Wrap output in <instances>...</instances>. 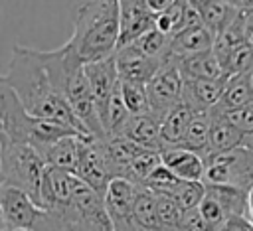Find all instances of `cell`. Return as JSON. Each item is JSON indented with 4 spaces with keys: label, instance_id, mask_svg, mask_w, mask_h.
I'll return each mask as SVG.
<instances>
[{
    "label": "cell",
    "instance_id": "cell-24",
    "mask_svg": "<svg viewBox=\"0 0 253 231\" xmlns=\"http://www.w3.org/2000/svg\"><path fill=\"white\" fill-rule=\"evenodd\" d=\"M81 136L83 134H67L63 138H59L57 142H53L43 158L49 166L59 168V170H67L73 172L77 170V162H79V148H81Z\"/></svg>",
    "mask_w": 253,
    "mask_h": 231
},
{
    "label": "cell",
    "instance_id": "cell-23",
    "mask_svg": "<svg viewBox=\"0 0 253 231\" xmlns=\"http://www.w3.org/2000/svg\"><path fill=\"white\" fill-rule=\"evenodd\" d=\"M245 132L239 130L233 122H229L223 115L211 113V130H210V150L208 154L229 152L243 146Z\"/></svg>",
    "mask_w": 253,
    "mask_h": 231
},
{
    "label": "cell",
    "instance_id": "cell-7",
    "mask_svg": "<svg viewBox=\"0 0 253 231\" xmlns=\"http://www.w3.org/2000/svg\"><path fill=\"white\" fill-rule=\"evenodd\" d=\"M53 213L61 217L67 231H113L105 195L95 192L83 180L75 188L71 201Z\"/></svg>",
    "mask_w": 253,
    "mask_h": 231
},
{
    "label": "cell",
    "instance_id": "cell-25",
    "mask_svg": "<svg viewBox=\"0 0 253 231\" xmlns=\"http://www.w3.org/2000/svg\"><path fill=\"white\" fill-rule=\"evenodd\" d=\"M253 103V81L251 73H239V75H229L223 87V95L219 105L213 111H229V109H239L247 107Z\"/></svg>",
    "mask_w": 253,
    "mask_h": 231
},
{
    "label": "cell",
    "instance_id": "cell-29",
    "mask_svg": "<svg viewBox=\"0 0 253 231\" xmlns=\"http://www.w3.org/2000/svg\"><path fill=\"white\" fill-rule=\"evenodd\" d=\"M204 195H206V184L204 182H190V180H182V184L172 193V197H176V201L184 209H196L202 203Z\"/></svg>",
    "mask_w": 253,
    "mask_h": 231
},
{
    "label": "cell",
    "instance_id": "cell-10",
    "mask_svg": "<svg viewBox=\"0 0 253 231\" xmlns=\"http://www.w3.org/2000/svg\"><path fill=\"white\" fill-rule=\"evenodd\" d=\"M75 174L91 186L95 192L101 195L107 193L109 184L113 180L105 148H103V138H97L93 134H83L81 136V148H79V162Z\"/></svg>",
    "mask_w": 253,
    "mask_h": 231
},
{
    "label": "cell",
    "instance_id": "cell-35",
    "mask_svg": "<svg viewBox=\"0 0 253 231\" xmlns=\"http://www.w3.org/2000/svg\"><path fill=\"white\" fill-rule=\"evenodd\" d=\"M2 231H26V229H14V227H2Z\"/></svg>",
    "mask_w": 253,
    "mask_h": 231
},
{
    "label": "cell",
    "instance_id": "cell-5",
    "mask_svg": "<svg viewBox=\"0 0 253 231\" xmlns=\"http://www.w3.org/2000/svg\"><path fill=\"white\" fill-rule=\"evenodd\" d=\"M45 170L47 162L42 152L30 144L14 142L0 132V186L18 188L40 203Z\"/></svg>",
    "mask_w": 253,
    "mask_h": 231
},
{
    "label": "cell",
    "instance_id": "cell-34",
    "mask_svg": "<svg viewBox=\"0 0 253 231\" xmlns=\"http://www.w3.org/2000/svg\"><path fill=\"white\" fill-rule=\"evenodd\" d=\"M221 2L231 4V6H235V8H245V0H221Z\"/></svg>",
    "mask_w": 253,
    "mask_h": 231
},
{
    "label": "cell",
    "instance_id": "cell-8",
    "mask_svg": "<svg viewBox=\"0 0 253 231\" xmlns=\"http://www.w3.org/2000/svg\"><path fill=\"white\" fill-rule=\"evenodd\" d=\"M206 174L204 184L217 186H235L249 190L253 184V154L239 146L229 152L208 154L206 158Z\"/></svg>",
    "mask_w": 253,
    "mask_h": 231
},
{
    "label": "cell",
    "instance_id": "cell-9",
    "mask_svg": "<svg viewBox=\"0 0 253 231\" xmlns=\"http://www.w3.org/2000/svg\"><path fill=\"white\" fill-rule=\"evenodd\" d=\"M146 91H148L150 113L158 116L162 122L166 113L174 109L178 103H182V93H184V75L174 57H168L164 61V65L146 85Z\"/></svg>",
    "mask_w": 253,
    "mask_h": 231
},
{
    "label": "cell",
    "instance_id": "cell-30",
    "mask_svg": "<svg viewBox=\"0 0 253 231\" xmlns=\"http://www.w3.org/2000/svg\"><path fill=\"white\" fill-rule=\"evenodd\" d=\"M178 231H217L215 227H211L204 217L202 213L196 209H186L184 211V217L180 221V227Z\"/></svg>",
    "mask_w": 253,
    "mask_h": 231
},
{
    "label": "cell",
    "instance_id": "cell-26",
    "mask_svg": "<svg viewBox=\"0 0 253 231\" xmlns=\"http://www.w3.org/2000/svg\"><path fill=\"white\" fill-rule=\"evenodd\" d=\"M210 130H211V113H196L180 146L194 150L206 158L210 150Z\"/></svg>",
    "mask_w": 253,
    "mask_h": 231
},
{
    "label": "cell",
    "instance_id": "cell-15",
    "mask_svg": "<svg viewBox=\"0 0 253 231\" xmlns=\"http://www.w3.org/2000/svg\"><path fill=\"white\" fill-rule=\"evenodd\" d=\"M227 77H219V79H184L182 101L188 107H192L194 113L213 111L221 101Z\"/></svg>",
    "mask_w": 253,
    "mask_h": 231
},
{
    "label": "cell",
    "instance_id": "cell-17",
    "mask_svg": "<svg viewBox=\"0 0 253 231\" xmlns=\"http://www.w3.org/2000/svg\"><path fill=\"white\" fill-rule=\"evenodd\" d=\"M215 39H217V36L204 24L188 26L182 32H178L176 36H172L170 55L172 57H188V55L210 51L215 47Z\"/></svg>",
    "mask_w": 253,
    "mask_h": 231
},
{
    "label": "cell",
    "instance_id": "cell-27",
    "mask_svg": "<svg viewBox=\"0 0 253 231\" xmlns=\"http://www.w3.org/2000/svg\"><path fill=\"white\" fill-rule=\"evenodd\" d=\"M121 93H123L125 105L128 107V111L132 115H140V113H148L150 111L146 85L130 83V81H121Z\"/></svg>",
    "mask_w": 253,
    "mask_h": 231
},
{
    "label": "cell",
    "instance_id": "cell-2",
    "mask_svg": "<svg viewBox=\"0 0 253 231\" xmlns=\"http://www.w3.org/2000/svg\"><path fill=\"white\" fill-rule=\"evenodd\" d=\"M38 53L51 81L69 101L71 109L81 118L85 128L93 136L105 138L107 134L97 113L95 95L85 71V61L75 53V49L67 41L55 49H38Z\"/></svg>",
    "mask_w": 253,
    "mask_h": 231
},
{
    "label": "cell",
    "instance_id": "cell-21",
    "mask_svg": "<svg viewBox=\"0 0 253 231\" xmlns=\"http://www.w3.org/2000/svg\"><path fill=\"white\" fill-rule=\"evenodd\" d=\"M178 61V67L184 75V79H219L227 77L219 57L213 49L188 55V57H174Z\"/></svg>",
    "mask_w": 253,
    "mask_h": 231
},
{
    "label": "cell",
    "instance_id": "cell-1",
    "mask_svg": "<svg viewBox=\"0 0 253 231\" xmlns=\"http://www.w3.org/2000/svg\"><path fill=\"white\" fill-rule=\"evenodd\" d=\"M0 81L12 87L28 113L57 124H65L81 134H91L71 109L69 101L51 81L36 47L14 45L8 69Z\"/></svg>",
    "mask_w": 253,
    "mask_h": 231
},
{
    "label": "cell",
    "instance_id": "cell-32",
    "mask_svg": "<svg viewBox=\"0 0 253 231\" xmlns=\"http://www.w3.org/2000/svg\"><path fill=\"white\" fill-rule=\"evenodd\" d=\"M148 2V6H150V10L152 12H156V14H160L162 10H166L170 4H174L176 0H146Z\"/></svg>",
    "mask_w": 253,
    "mask_h": 231
},
{
    "label": "cell",
    "instance_id": "cell-22",
    "mask_svg": "<svg viewBox=\"0 0 253 231\" xmlns=\"http://www.w3.org/2000/svg\"><path fill=\"white\" fill-rule=\"evenodd\" d=\"M196 116L194 109L188 107L184 101L178 103L174 109H170L166 113V116L160 122V134H162V150L168 146H180V142L186 136V130L192 122V118ZM160 150V152H162Z\"/></svg>",
    "mask_w": 253,
    "mask_h": 231
},
{
    "label": "cell",
    "instance_id": "cell-6",
    "mask_svg": "<svg viewBox=\"0 0 253 231\" xmlns=\"http://www.w3.org/2000/svg\"><path fill=\"white\" fill-rule=\"evenodd\" d=\"M0 213L2 227L26 231H67L61 217L12 186H0Z\"/></svg>",
    "mask_w": 253,
    "mask_h": 231
},
{
    "label": "cell",
    "instance_id": "cell-33",
    "mask_svg": "<svg viewBox=\"0 0 253 231\" xmlns=\"http://www.w3.org/2000/svg\"><path fill=\"white\" fill-rule=\"evenodd\" d=\"M245 217L249 219V223L253 225V184L247 190V207H245Z\"/></svg>",
    "mask_w": 253,
    "mask_h": 231
},
{
    "label": "cell",
    "instance_id": "cell-18",
    "mask_svg": "<svg viewBox=\"0 0 253 231\" xmlns=\"http://www.w3.org/2000/svg\"><path fill=\"white\" fill-rule=\"evenodd\" d=\"M103 148H105V156H107L113 178H126L128 180L130 164L142 146L128 140L126 136H105Z\"/></svg>",
    "mask_w": 253,
    "mask_h": 231
},
{
    "label": "cell",
    "instance_id": "cell-31",
    "mask_svg": "<svg viewBox=\"0 0 253 231\" xmlns=\"http://www.w3.org/2000/svg\"><path fill=\"white\" fill-rule=\"evenodd\" d=\"M247 16H245V34H247V41L253 45V8H245Z\"/></svg>",
    "mask_w": 253,
    "mask_h": 231
},
{
    "label": "cell",
    "instance_id": "cell-12",
    "mask_svg": "<svg viewBox=\"0 0 253 231\" xmlns=\"http://www.w3.org/2000/svg\"><path fill=\"white\" fill-rule=\"evenodd\" d=\"M138 184L126 178H113L105 193L107 211L113 221V231H138L134 223V197Z\"/></svg>",
    "mask_w": 253,
    "mask_h": 231
},
{
    "label": "cell",
    "instance_id": "cell-4",
    "mask_svg": "<svg viewBox=\"0 0 253 231\" xmlns=\"http://www.w3.org/2000/svg\"><path fill=\"white\" fill-rule=\"evenodd\" d=\"M0 132L14 142L34 146L42 154H45V150L59 138L67 134H81L65 124H57L28 113L12 87L4 81H0Z\"/></svg>",
    "mask_w": 253,
    "mask_h": 231
},
{
    "label": "cell",
    "instance_id": "cell-3",
    "mask_svg": "<svg viewBox=\"0 0 253 231\" xmlns=\"http://www.w3.org/2000/svg\"><path fill=\"white\" fill-rule=\"evenodd\" d=\"M121 6L119 0H87L73 20V34L67 43L85 61H101L119 49Z\"/></svg>",
    "mask_w": 253,
    "mask_h": 231
},
{
    "label": "cell",
    "instance_id": "cell-14",
    "mask_svg": "<svg viewBox=\"0 0 253 231\" xmlns=\"http://www.w3.org/2000/svg\"><path fill=\"white\" fill-rule=\"evenodd\" d=\"M117 67H119V77L121 81H130V83H140L148 85L150 79L158 73V69L164 65L166 59L160 57H150L136 49L134 45H125L117 49Z\"/></svg>",
    "mask_w": 253,
    "mask_h": 231
},
{
    "label": "cell",
    "instance_id": "cell-20",
    "mask_svg": "<svg viewBox=\"0 0 253 231\" xmlns=\"http://www.w3.org/2000/svg\"><path fill=\"white\" fill-rule=\"evenodd\" d=\"M194 10L198 12L202 24L210 28L215 36H219L243 8H235L231 4H225L221 0H190Z\"/></svg>",
    "mask_w": 253,
    "mask_h": 231
},
{
    "label": "cell",
    "instance_id": "cell-28",
    "mask_svg": "<svg viewBox=\"0 0 253 231\" xmlns=\"http://www.w3.org/2000/svg\"><path fill=\"white\" fill-rule=\"evenodd\" d=\"M180 184H182V178H178L168 166L160 164V166L146 178V182H144L142 186L150 188V190L156 192V193H168V195H172Z\"/></svg>",
    "mask_w": 253,
    "mask_h": 231
},
{
    "label": "cell",
    "instance_id": "cell-19",
    "mask_svg": "<svg viewBox=\"0 0 253 231\" xmlns=\"http://www.w3.org/2000/svg\"><path fill=\"white\" fill-rule=\"evenodd\" d=\"M121 136H126L128 140L146 146V148H156L162 150V134H160V118L154 116L150 111L132 115L123 130Z\"/></svg>",
    "mask_w": 253,
    "mask_h": 231
},
{
    "label": "cell",
    "instance_id": "cell-16",
    "mask_svg": "<svg viewBox=\"0 0 253 231\" xmlns=\"http://www.w3.org/2000/svg\"><path fill=\"white\" fill-rule=\"evenodd\" d=\"M162 164L168 166L182 180L204 182L206 160L194 150H188L184 146H168L162 150Z\"/></svg>",
    "mask_w": 253,
    "mask_h": 231
},
{
    "label": "cell",
    "instance_id": "cell-13",
    "mask_svg": "<svg viewBox=\"0 0 253 231\" xmlns=\"http://www.w3.org/2000/svg\"><path fill=\"white\" fill-rule=\"evenodd\" d=\"M121 6V39L119 49L138 39L142 34L156 28V12L146 0H119Z\"/></svg>",
    "mask_w": 253,
    "mask_h": 231
},
{
    "label": "cell",
    "instance_id": "cell-11",
    "mask_svg": "<svg viewBox=\"0 0 253 231\" xmlns=\"http://www.w3.org/2000/svg\"><path fill=\"white\" fill-rule=\"evenodd\" d=\"M85 71L95 95V105H97V113L99 118L103 122V128L107 126V118H109V107L113 101V95L117 93L119 85H121V77H119V67H117V55L105 57L101 61H91L85 63ZM107 134V132H105Z\"/></svg>",
    "mask_w": 253,
    "mask_h": 231
}]
</instances>
